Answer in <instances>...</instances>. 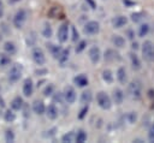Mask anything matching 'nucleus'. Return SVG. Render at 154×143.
I'll list each match as a JSON object with an SVG mask.
<instances>
[{"instance_id": "7ed1b4c3", "label": "nucleus", "mask_w": 154, "mask_h": 143, "mask_svg": "<svg viewBox=\"0 0 154 143\" xmlns=\"http://www.w3.org/2000/svg\"><path fill=\"white\" fill-rule=\"evenodd\" d=\"M25 20H26V11L23 10V8L18 10V11L16 12L14 17H13V25L19 29V28H22V26L24 25Z\"/></svg>"}, {"instance_id": "2eb2a0df", "label": "nucleus", "mask_w": 154, "mask_h": 143, "mask_svg": "<svg viewBox=\"0 0 154 143\" xmlns=\"http://www.w3.org/2000/svg\"><path fill=\"white\" fill-rule=\"evenodd\" d=\"M58 113H59V111H58V108H57L54 105H49V106L46 108V114H47V117H48L49 119H52V120H54V119L58 117Z\"/></svg>"}, {"instance_id": "c9c22d12", "label": "nucleus", "mask_w": 154, "mask_h": 143, "mask_svg": "<svg viewBox=\"0 0 154 143\" xmlns=\"http://www.w3.org/2000/svg\"><path fill=\"white\" fill-rule=\"evenodd\" d=\"M53 90H54V87H53L52 84H49V85H47V87H46V89H45L43 94H45L46 96H48V95H52V94H53Z\"/></svg>"}, {"instance_id": "4c0bfd02", "label": "nucleus", "mask_w": 154, "mask_h": 143, "mask_svg": "<svg viewBox=\"0 0 154 143\" xmlns=\"http://www.w3.org/2000/svg\"><path fill=\"white\" fill-rule=\"evenodd\" d=\"M142 13H140V12H137V13H132L131 14V19L134 20V22H140L141 19H142Z\"/></svg>"}, {"instance_id": "bb28decb", "label": "nucleus", "mask_w": 154, "mask_h": 143, "mask_svg": "<svg viewBox=\"0 0 154 143\" xmlns=\"http://www.w3.org/2000/svg\"><path fill=\"white\" fill-rule=\"evenodd\" d=\"M4 49H5V52H6V53L12 54V53H14V52H16V46H14V43H13V42L7 41V42H5V44H4Z\"/></svg>"}, {"instance_id": "f8f14e48", "label": "nucleus", "mask_w": 154, "mask_h": 143, "mask_svg": "<svg viewBox=\"0 0 154 143\" xmlns=\"http://www.w3.org/2000/svg\"><path fill=\"white\" fill-rule=\"evenodd\" d=\"M32 111H34V113H36L37 115L43 114V113L46 112L45 103H43L41 100H36V101H34V103H32Z\"/></svg>"}, {"instance_id": "e433bc0d", "label": "nucleus", "mask_w": 154, "mask_h": 143, "mask_svg": "<svg viewBox=\"0 0 154 143\" xmlns=\"http://www.w3.org/2000/svg\"><path fill=\"white\" fill-rule=\"evenodd\" d=\"M53 100H54V101H58L59 103H61L63 100H64V95H63L61 93H55L54 96H53Z\"/></svg>"}, {"instance_id": "a211bd4d", "label": "nucleus", "mask_w": 154, "mask_h": 143, "mask_svg": "<svg viewBox=\"0 0 154 143\" xmlns=\"http://www.w3.org/2000/svg\"><path fill=\"white\" fill-rule=\"evenodd\" d=\"M73 82H75V84L78 85V87H85V85L88 84V78H87V76H84V75H78V76H76V77L73 78Z\"/></svg>"}, {"instance_id": "39448f33", "label": "nucleus", "mask_w": 154, "mask_h": 143, "mask_svg": "<svg viewBox=\"0 0 154 143\" xmlns=\"http://www.w3.org/2000/svg\"><path fill=\"white\" fill-rule=\"evenodd\" d=\"M96 100H97L99 106H100L102 109H108V108L111 107V99H109V96H108L106 93L100 91V93L97 94V96H96Z\"/></svg>"}, {"instance_id": "a19ab883", "label": "nucleus", "mask_w": 154, "mask_h": 143, "mask_svg": "<svg viewBox=\"0 0 154 143\" xmlns=\"http://www.w3.org/2000/svg\"><path fill=\"white\" fill-rule=\"evenodd\" d=\"M78 40V31L76 30L75 26H72V41H77Z\"/></svg>"}, {"instance_id": "9d476101", "label": "nucleus", "mask_w": 154, "mask_h": 143, "mask_svg": "<svg viewBox=\"0 0 154 143\" xmlns=\"http://www.w3.org/2000/svg\"><path fill=\"white\" fill-rule=\"evenodd\" d=\"M89 58H90V60H91V62L93 64H96L99 60H100V55H101V53H100V49H99V47H91L90 49H89Z\"/></svg>"}, {"instance_id": "79ce46f5", "label": "nucleus", "mask_w": 154, "mask_h": 143, "mask_svg": "<svg viewBox=\"0 0 154 143\" xmlns=\"http://www.w3.org/2000/svg\"><path fill=\"white\" fill-rule=\"evenodd\" d=\"M123 2H124L125 5H128V6H132V5H135L134 1H129V0H123Z\"/></svg>"}, {"instance_id": "58836bf2", "label": "nucleus", "mask_w": 154, "mask_h": 143, "mask_svg": "<svg viewBox=\"0 0 154 143\" xmlns=\"http://www.w3.org/2000/svg\"><path fill=\"white\" fill-rule=\"evenodd\" d=\"M87 113H88V105L81 109V112H79V114H78V119H83V118L87 115Z\"/></svg>"}, {"instance_id": "b1692460", "label": "nucleus", "mask_w": 154, "mask_h": 143, "mask_svg": "<svg viewBox=\"0 0 154 143\" xmlns=\"http://www.w3.org/2000/svg\"><path fill=\"white\" fill-rule=\"evenodd\" d=\"M75 138H76V133H75L73 131H70V132L65 133V135L61 137V141H63V142L71 143V142H73V141H75Z\"/></svg>"}, {"instance_id": "0eeeda50", "label": "nucleus", "mask_w": 154, "mask_h": 143, "mask_svg": "<svg viewBox=\"0 0 154 143\" xmlns=\"http://www.w3.org/2000/svg\"><path fill=\"white\" fill-rule=\"evenodd\" d=\"M32 60L35 61V64H37L38 66L43 65L46 62V56H45V53L41 48H35L32 50Z\"/></svg>"}, {"instance_id": "dca6fc26", "label": "nucleus", "mask_w": 154, "mask_h": 143, "mask_svg": "<svg viewBox=\"0 0 154 143\" xmlns=\"http://www.w3.org/2000/svg\"><path fill=\"white\" fill-rule=\"evenodd\" d=\"M112 43L117 48H123L125 46V40L120 35H113L112 36Z\"/></svg>"}, {"instance_id": "c756f323", "label": "nucleus", "mask_w": 154, "mask_h": 143, "mask_svg": "<svg viewBox=\"0 0 154 143\" xmlns=\"http://www.w3.org/2000/svg\"><path fill=\"white\" fill-rule=\"evenodd\" d=\"M4 118H5V120H6L7 123H12V121L16 119V114H14L12 111L7 109V111L5 112V114H4Z\"/></svg>"}, {"instance_id": "f704fd0d", "label": "nucleus", "mask_w": 154, "mask_h": 143, "mask_svg": "<svg viewBox=\"0 0 154 143\" xmlns=\"http://www.w3.org/2000/svg\"><path fill=\"white\" fill-rule=\"evenodd\" d=\"M85 46H87V42H85V41H81V42L77 44V47H76V52H77V53H81V52L85 48Z\"/></svg>"}, {"instance_id": "20e7f679", "label": "nucleus", "mask_w": 154, "mask_h": 143, "mask_svg": "<svg viewBox=\"0 0 154 143\" xmlns=\"http://www.w3.org/2000/svg\"><path fill=\"white\" fill-rule=\"evenodd\" d=\"M128 94L131 99H140L141 97V84L138 82H131L128 87Z\"/></svg>"}, {"instance_id": "473e14b6", "label": "nucleus", "mask_w": 154, "mask_h": 143, "mask_svg": "<svg viewBox=\"0 0 154 143\" xmlns=\"http://www.w3.org/2000/svg\"><path fill=\"white\" fill-rule=\"evenodd\" d=\"M136 119H137L136 112H129V113H128V120H129L130 124H134V123L136 121Z\"/></svg>"}, {"instance_id": "72a5a7b5", "label": "nucleus", "mask_w": 154, "mask_h": 143, "mask_svg": "<svg viewBox=\"0 0 154 143\" xmlns=\"http://www.w3.org/2000/svg\"><path fill=\"white\" fill-rule=\"evenodd\" d=\"M5 139H6V142H13L14 135H13V132H12L11 130H7V131H6V133H5Z\"/></svg>"}, {"instance_id": "37998d69", "label": "nucleus", "mask_w": 154, "mask_h": 143, "mask_svg": "<svg viewBox=\"0 0 154 143\" xmlns=\"http://www.w3.org/2000/svg\"><path fill=\"white\" fill-rule=\"evenodd\" d=\"M85 1H87V2H88L90 6H91V8H95V2H94L93 0H85Z\"/></svg>"}, {"instance_id": "4be33fe9", "label": "nucleus", "mask_w": 154, "mask_h": 143, "mask_svg": "<svg viewBox=\"0 0 154 143\" xmlns=\"http://www.w3.org/2000/svg\"><path fill=\"white\" fill-rule=\"evenodd\" d=\"M117 78H118V81L122 84H124L126 82V71H125L124 67H119L118 68V71H117Z\"/></svg>"}, {"instance_id": "c03bdc74", "label": "nucleus", "mask_w": 154, "mask_h": 143, "mask_svg": "<svg viewBox=\"0 0 154 143\" xmlns=\"http://www.w3.org/2000/svg\"><path fill=\"white\" fill-rule=\"evenodd\" d=\"M128 35H129V36H128L129 38H131V40L134 38V32H132L131 30H128Z\"/></svg>"}, {"instance_id": "f3484780", "label": "nucleus", "mask_w": 154, "mask_h": 143, "mask_svg": "<svg viewBox=\"0 0 154 143\" xmlns=\"http://www.w3.org/2000/svg\"><path fill=\"white\" fill-rule=\"evenodd\" d=\"M23 100H22V97H19V96H17V97H14L12 101H11V108L13 109V111H19V109H22L23 108Z\"/></svg>"}, {"instance_id": "f03ea898", "label": "nucleus", "mask_w": 154, "mask_h": 143, "mask_svg": "<svg viewBox=\"0 0 154 143\" xmlns=\"http://www.w3.org/2000/svg\"><path fill=\"white\" fill-rule=\"evenodd\" d=\"M142 55L148 61H152L154 59V44L152 41H144V43L142 44Z\"/></svg>"}, {"instance_id": "6ab92c4d", "label": "nucleus", "mask_w": 154, "mask_h": 143, "mask_svg": "<svg viewBox=\"0 0 154 143\" xmlns=\"http://www.w3.org/2000/svg\"><path fill=\"white\" fill-rule=\"evenodd\" d=\"M123 100H124V93H123V90L116 89V90L113 91V101H114L117 105H120V103L123 102Z\"/></svg>"}, {"instance_id": "2f4dec72", "label": "nucleus", "mask_w": 154, "mask_h": 143, "mask_svg": "<svg viewBox=\"0 0 154 143\" xmlns=\"http://www.w3.org/2000/svg\"><path fill=\"white\" fill-rule=\"evenodd\" d=\"M42 35L45 37H51L52 36V28H51L49 24H45L43 30H42Z\"/></svg>"}, {"instance_id": "412c9836", "label": "nucleus", "mask_w": 154, "mask_h": 143, "mask_svg": "<svg viewBox=\"0 0 154 143\" xmlns=\"http://www.w3.org/2000/svg\"><path fill=\"white\" fill-rule=\"evenodd\" d=\"M47 48L51 50V53L53 54V56L58 59V56H59V55H60V53H61V48H60L59 46H55V44H53V43H49V44H47Z\"/></svg>"}, {"instance_id": "423d86ee", "label": "nucleus", "mask_w": 154, "mask_h": 143, "mask_svg": "<svg viewBox=\"0 0 154 143\" xmlns=\"http://www.w3.org/2000/svg\"><path fill=\"white\" fill-rule=\"evenodd\" d=\"M99 30H100V24L95 20H90V22L85 23V25L83 28V31L88 35H95L99 32Z\"/></svg>"}, {"instance_id": "9b49d317", "label": "nucleus", "mask_w": 154, "mask_h": 143, "mask_svg": "<svg viewBox=\"0 0 154 143\" xmlns=\"http://www.w3.org/2000/svg\"><path fill=\"white\" fill-rule=\"evenodd\" d=\"M34 91V84H32V81L30 78H26L24 81V84H23V94L24 96H30Z\"/></svg>"}, {"instance_id": "4468645a", "label": "nucleus", "mask_w": 154, "mask_h": 143, "mask_svg": "<svg viewBox=\"0 0 154 143\" xmlns=\"http://www.w3.org/2000/svg\"><path fill=\"white\" fill-rule=\"evenodd\" d=\"M119 59H120L119 53H117L116 50L107 49L105 52V60H107V61H116V60H119Z\"/></svg>"}, {"instance_id": "c85d7f7f", "label": "nucleus", "mask_w": 154, "mask_h": 143, "mask_svg": "<svg viewBox=\"0 0 154 143\" xmlns=\"http://www.w3.org/2000/svg\"><path fill=\"white\" fill-rule=\"evenodd\" d=\"M148 31H149V25L148 24H142L141 26H140V29H138V36L140 37H144L147 34H148Z\"/></svg>"}, {"instance_id": "a18cd8bd", "label": "nucleus", "mask_w": 154, "mask_h": 143, "mask_svg": "<svg viewBox=\"0 0 154 143\" xmlns=\"http://www.w3.org/2000/svg\"><path fill=\"white\" fill-rule=\"evenodd\" d=\"M131 47H132V49H137V48H138V44H137V42H134Z\"/></svg>"}, {"instance_id": "49530a36", "label": "nucleus", "mask_w": 154, "mask_h": 143, "mask_svg": "<svg viewBox=\"0 0 154 143\" xmlns=\"http://www.w3.org/2000/svg\"><path fill=\"white\" fill-rule=\"evenodd\" d=\"M2 16V2H1V0H0V17Z\"/></svg>"}, {"instance_id": "393cba45", "label": "nucleus", "mask_w": 154, "mask_h": 143, "mask_svg": "<svg viewBox=\"0 0 154 143\" xmlns=\"http://www.w3.org/2000/svg\"><path fill=\"white\" fill-rule=\"evenodd\" d=\"M69 55H70V50H69V49L61 50L60 55L58 56V60L60 61V64H65V62L67 61V59H69Z\"/></svg>"}, {"instance_id": "1a4fd4ad", "label": "nucleus", "mask_w": 154, "mask_h": 143, "mask_svg": "<svg viewBox=\"0 0 154 143\" xmlns=\"http://www.w3.org/2000/svg\"><path fill=\"white\" fill-rule=\"evenodd\" d=\"M67 38H69V24L64 23L60 25V28L58 30V40L61 43H64L67 41Z\"/></svg>"}, {"instance_id": "7c9ffc66", "label": "nucleus", "mask_w": 154, "mask_h": 143, "mask_svg": "<svg viewBox=\"0 0 154 143\" xmlns=\"http://www.w3.org/2000/svg\"><path fill=\"white\" fill-rule=\"evenodd\" d=\"M10 62H11L10 56L6 55V54H4V53H1V54H0V66H6V65H8Z\"/></svg>"}, {"instance_id": "ddd939ff", "label": "nucleus", "mask_w": 154, "mask_h": 143, "mask_svg": "<svg viewBox=\"0 0 154 143\" xmlns=\"http://www.w3.org/2000/svg\"><path fill=\"white\" fill-rule=\"evenodd\" d=\"M126 23H128V19H126V17L125 16H117V17H114L113 19H112V25H113V28H123L124 25H126Z\"/></svg>"}, {"instance_id": "5701e85b", "label": "nucleus", "mask_w": 154, "mask_h": 143, "mask_svg": "<svg viewBox=\"0 0 154 143\" xmlns=\"http://www.w3.org/2000/svg\"><path fill=\"white\" fill-rule=\"evenodd\" d=\"M91 97H93V96H91V91H89V90L83 91L82 95H81V102H82L83 105H88V103H90Z\"/></svg>"}, {"instance_id": "ea45409f", "label": "nucleus", "mask_w": 154, "mask_h": 143, "mask_svg": "<svg viewBox=\"0 0 154 143\" xmlns=\"http://www.w3.org/2000/svg\"><path fill=\"white\" fill-rule=\"evenodd\" d=\"M148 138H149V141L154 142V123H153V125H152V126H150V129H149V132H148Z\"/></svg>"}, {"instance_id": "aec40b11", "label": "nucleus", "mask_w": 154, "mask_h": 143, "mask_svg": "<svg viewBox=\"0 0 154 143\" xmlns=\"http://www.w3.org/2000/svg\"><path fill=\"white\" fill-rule=\"evenodd\" d=\"M129 56H130V60H131V65H132V67H134L135 70H138V68L141 67V61H140L138 56H137L135 53H132V52L129 54Z\"/></svg>"}, {"instance_id": "cd10ccee", "label": "nucleus", "mask_w": 154, "mask_h": 143, "mask_svg": "<svg viewBox=\"0 0 154 143\" xmlns=\"http://www.w3.org/2000/svg\"><path fill=\"white\" fill-rule=\"evenodd\" d=\"M75 141H76L77 143H83V142H85V141H87V133H85L83 130H79V131L77 132V135H76Z\"/></svg>"}, {"instance_id": "a878e982", "label": "nucleus", "mask_w": 154, "mask_h": 143, "mask_svg": "<svg viewBox=\"0 0 154 143\" xmlns=\"http://www.w3.org/2000/svg\"><path fill=\"white\" fill-rule=\"evenodd\" d=\"M102 78L106 83H112L113 82V75H112L111 70H103L102 71Z\"/></svg>"}, {"instance_id": "6e6552de", "label": "nucleus", "mask_w": 154, "mask_h": 143, "mask_svg": "<svg viewBox=\"0 0 154 143\" xmlns=\"http://www.w3.org/2000/svg\"><path fill=\"white\" fill-rule=\"evenodd\" d=\"M63 95H64V100L67 103H73L76 101V91L71 85H66L65 87Z\"/></svg>"}, {"instance_id": "f257e3e1", "label": "nucleus", "mask_w": 154, "mask_h": 143, "mask_svg": "<svg viewBox=\"0 0 154 143\" xmlns=\"http://www.w3.org/2000/svg\"><path fill=\"white\" fill-rule=\"evenodd\" d=\"M22 73H23V66L17 62V64L12 65L8 71V81L11 83H16L22 77Z\"/></svg>"}]
</instances>
